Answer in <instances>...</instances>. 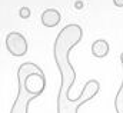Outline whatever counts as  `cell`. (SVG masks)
<instances>
[{
    "instance_id": "9",
    "label": "cell",
    "mask_w": 123,
    "mask_h": 113,
    "mask_svg": "<svg viewBox=\"0 0 123 113\" xmlns=\"http://www.w3.org/2000/svg\"><path fill=\"white\" fill-rule=\"evenodd\" d=\"M76 7H77V9H82V7H83V3H82V1H77V3H76Z\"/></svg>"
},
{
    "instance_id": "5",
    "label": "cell",
    "mask_w": 123,
    "mask_h": 113,
    "mask_svg": "<svg viewBox=\"0 0 123 113\" xmlns=\"http://www.w3.org/2000/svg\"><path fill=\"white\" fill-rule=\"evenodd\" d=\"M109 43L105 39H99L92 44V55L96 59H103L109 55Z\"/></svg>"
},
{
    "instance_id": "2",
    "label": "cell",
    "mask_w": 123,
    "mask_h": 113,
    "mask_svg": "<svg viewBox=\"0 0 123 113\" xmlns=\"http://www.w3.org/2000/svg\"><path fill=\"white\" fill-rule=\"evenodd\" d=\"M46 87L43 70L33 62H26L17 69V96L10 113H29V105Z\"/></svg>"
},
{
    "instance_id": "7",
    "label": "cell",
    "mask_w": 123,
    "mask_h": 113,
    "mask_svg": "<svg viewBox=\"0 0 123 113\" xmlns=\"http://www.w3.org/2000/svg\"><path fill=\"white\" fill-rule=\"evenodd\" d=\"M19 13H20V17H22V19H29V16H30V10H29V7H22Z\"/></svg>"
},
{
    "instance_id": "8",
    "label": "cell",
    "mask_w": 123,
    "mask_h": 113,
    "mask_svg": "<svg viewBox=\"0 0 123 113\" xmlns=\"http://www.w3.org/2000/svg\"><path fill=\"white\" fill-rule=\"evenodd\" d=\"M113 3H115V6H117V7H123V0H113Z\"/></svg>"
},
{
    "instance_id": "1",
    "label": "cell",
    "mask_w": 123,
    "mask_h": 113,
    "mask_svg": "<svg viewBox=\"0 0 123 113\" xmlns=\"http://www.w3.org/2000/svg\"><path fill=\"white\" fill-rule=\"evenodd\" d=\"M82 36H83L82 27L79 25L72 23L59 31L53 44V57L62 76L60 90L57 93V100H56L57 113H77L85 103L92 100L99 93V89H100L97 80H89L85 85L82 93L76 99L69 97V92L76 82V72L70 63L69 56L72 49L82 40Z\"/></svg>"
},
{
    "instance_id": "4",
    "label": "cell",
    "mask_w": 123,
    "mask_h": 113,
    "mask_svg": "<svg viewBox=\"0 0 123 113\" xmlns=\"http://www.w3.org/2000/svg\"><path fill=\"white\" fill-rule=\"evenodd\" d=\"M62 20V14L56 9H46L42 13V23L46 27H56Z\"/></svg>"
},
{
    "instance_id": "6",
    "label": "cell",
    "mask_w": 123,
    "mask_h": 113,
    "mask_svg": "<svg viewBox=\"0 0 123 113\" xmlns=\"http://www.w3.org/2000/svg\"><path fill=\"white\" fill-rule=\"evenodd\" d=\"M120 63H122V69H123V53H120ZM115 110L116 113H123V79H122V85L119 87L116 97H115Z\"/></svg>"
},
{
    "instance_id": "3",
    "label": "cell",
    "mask_w": 123,
    "mask_h": 113,
    "mask_svg": "<svg viewBox=\"0 0 123 113\" xmlns=\"http://www.w3.org/2000/svg\"><path fill=\"white\" fill-rule=\"evenodd\" d=\"M6 49L9 50L10 55L16 57H23L27 53V49H29V44H27V40L26 37L22 34V33H17V31H12L6 36Z\"/></svg>"
}]
</instances>
